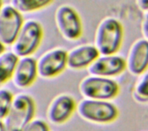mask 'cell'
Masks as SVG:
<instances>
[{"mask_svg":"<svg viewBox=\"0 0 148 131\" xmlns=\"http://www.w3.org/2000/svg\"><path fill=\"white\" fill-rule=\"evenodd\" d=\"M142 29H143V30H142V31H143V35H144L145 38L147 39V17H146L145 21H144V23H143Z\"/></svg>","mask_w":148,"mask_h":131,"instance_id":"cell-20","label":"cell"},{"mask_svg":"<svg viewBox=\"0 0 148 131\" xmlns=\"http://www.w3.org/2000/svg\"><path fill=\"white\" fill-rule=\"evenodd\" d=\"M99 56L100 53L95 46H79L67 53V66L74 70L83 69L92 63Z\"/></svg>","mask_w":148,"mask_h":131,"instance_id":"cell-13","label":"cell"},{"mask_svg":"<svg viewBox=\"0 0 148 131\" xmlns=\"http://www.w3.org/2000/svg\"><path fill=\"white\" fill-rule=\"evenodd\" d=\"M5 130V128H4V123H3V121L0 119V131Z\"/></svg>","mask_w":148,"mask_h":131,"instance_id":"cell-21","label":"cell"},{"mask_svg":"<svg viewBox=\"0 0 148 131\" xmlns=\"http://www.w3.org/2000/svg\"><path fill=\"white\" fill-rule=\"evenodd\" d=\"M75 109L74 99L67 95L56 97L49 105L48 110L49 119L56 124L66 122L73 114Z\"/></svg>","mask_w":148,"mask_h":131,"instance_id":"cell-12","label":"cell"},{"mask_svg":"<svg viewBox=\"0 0 148 131\" xmlns=\"http://www.w3.org/2000/svg\"><path fill=\"white\" fill-rule=\"evenodd\" d=\"M36 108L33 99L27 95L13 97L10 110L3 119L5 130H23L27 123L33 119Z\"/></svg>","mask_w":148,"mask_h":131,"instance_id":"cell-1","label":"cell"},{"mask_svg":"<svg viewBox=\"0 0 148 131\" xmlns=\"http://www.w3.org/2000/svg\"><path fill=\"white\" fill-rule=\"evenodd\" d=\"M139 8L144 11H147L148 0H136Z\"/></svg>","mask_w":148,"mask_h":131,"instance_id":"cell-19","label":"cell"},{"mask_svg":"<svg viewBox=\"0 0 148 131\" xmlns=\"http://www.w3.org/2000/svg\"><path fill=\"white\" fill-rule=\"evenodd\" d=\"M56 21L62 35L69 40H75L82 35V22L77 12L70 6L62 5L56 14Z\"/></svg>","mask_w":148,"mask_h":131,"instance_id":"cell-8","label":"cell"},{"mask_svg":"<svg viewBox=\"0 0 148 131\" xmlns=\"http://www.w3.org/2000/svg\"><path fill=\"white\" fill-rule=\"evenodd\" d=\"M42 37V29L40 23L34 20L23 23L14 42L13 52L18 57L31 55L38 48Z\"/></svg>","mask_w":148,"mask_h":131,"instance_id":"cell-3","label":"cell"},{"mask_svg":"<svg viewBox=\"0 0 148 131\" xmlns=\"http://www.w3.org/2000/svg\"><path fill=\"white\" fill-rule=\"evenodd\" d=\"M79 116L89 122L107 123L113 122L118 116V110L108 100L84 99L77 106Z\"/></svg>","mask_w":148,"mask_h":131,"instance_id":"cell-4","label":"cell"},{"mask_svg":"<svg viewBox=\"0 0 148 131\" xmlns=\"http://www.w3.org/2000/svg\"><path fill=\"white\" fill-rule=\"evenodd\" d=\"M123 37L121 23L113 17L104 19L98 26L95 47L101 55L115 54L121 48Z\"/></svg>","mask_w":148,"mask_h":131,"instance_id":"cell-2","label":"cell"},{"mask_svg":"<svg viewBox=\"0 0 148 131\" xmlns=\"http://www.w3.org/2000/svg\"><path fill=\"white\" fill-rule=\"evenodd\" d=\"M36 77V61L29 56L18 58L11 77L15 85L18 88L29 87L33 83Z\"/></svg>","mask_w":148,"mask_h":131,"instance_id":"cell-10","label":"cell"},{"mask_svg":"<svg viewBox=\"0 0 148 131\" xmlns=\"http://www.w3.org/2000/svg\"><path fill=\"white\" fill-rule=\"evenodd\" d=\"M88 67L90 75L108 77L122 73L127 66L123 57L111 54L99 56Z\"/></svg>","mask_w":148,"mask_h":131,"instance_id":"cell-9","label":"cell"},{"mask_svg":"<svg viewBox=\"0 0 148 131\" xmlns=\"http://www.w3.org/2000/svg\"><path fill=\"white\" fill-rule=\"evenodd\" d=\"M4 51V44L0 41V54Z\"/></svg>","mask_w":148,"mask_h":131,"instance_id":"cell-22","label":"cell"},{"mask_svg":"<svg viewBox=\"0 0 148 131\" xmlns=\"http://www.w3.org/2000/svg\"><path fill=\"white\" fill-rule=\"evenodd\" d=\"M53 0H11V6L19 12H30L49 4Z\"/></svg>","mask_w":148,"mask_h":131,"instance_id":"cell-15","label":"cell"},{"mask_svg":"<svg viewBox=\"0 0 148 131\" xmlns=\"http://www.w3.org/2000/svg\"><path fill=\"white\" fill-rule=\"evenodd\" d=\"M148 76L147 73H145L142 77L140 79V81L137 83L134 91V96L135 100L139 101L140 103H147L148 101Z\"/></svg>","mask_w":148,"mask_h":131,"instance_id":"cell-16","label":"cell"},{"mask_svg":"<svg viewBox=\"0 0 148 131\" xmlns=\"http://www.w3.org/2000/svg\"><path fill=\"white\" fill-rule=\"evenodd\" d=\"M147 63L148 42L146 38L140 39L130 49L126 66L133 75H142L147 68Z\"/></svg>","mask_w":148,"mask_h":131,"instance_id":"cell-11","label":"cell"},{"mask_svg":"<svg viewBox=\"0 0 148 131\" xmlns=\"http://www.w3.org/2000/svg\"><path fill=\"white\" fill-rule=\"evenodd\" d=\"M24 131H48V124L42 120H30L23 129Z\"/></svg>","mask_w":148,"mask_h":131,"instance_id":"cell-18","label":"cell"},{"mask_svg":"<svg viewBox=\"0 0 148 131\" xmlns=\"http://www.w3.org/2000/svg\"><path fill=\"white\" fill-rule=\"evenodd\" d=\"M2 5H3V2H2V0H0V10L2 8Z\"/></svg>","mask_w":148,"mask_h":131,"instance_id":"cell-23","label":"cell"},{"mask_svg":"<svg viewBox=\"0 0 148 131\" xmlns=\"http://www.w3.org/2000/svg\"><path fill=\"white\" fill-rule=\"evenodd\" d=\"M18 57L13 51H3L0 54V83L11 78Z\"/></svg>","mask_w":148,"mask_h":131,"instance_id":"cell-14","label":"cell"},{"mask_svg":"<svg viewBox=\"0 0 148 131\" xmlns=\"http://www.w3.org/2000/svg\"><path fill=\"white\" fill-rule=\"evenodd\" d=\"M67 67V52L62 49H54L41 56L36 62L37 75L42 78H51L60 74Z\"/></svg>","mask_w":148,"mask_h":131,"instance_id":"cell-7","label":"cell"},{"mask_svg":"<svg viewBox=\"0 0 148 131\" xmlns=\"http://www.w3.org/2000/svg\"><path fill=\"white\" fill-rule=\"evenodd\" d=\"M23 23L21 12L11 5H5L0 10V41L5 45L13 43Z\"/></svg>","mask_w":148,"mask_h":131,"instance_id":"cell-6","label":"cell"},{"mask_svg":"<svg viewBox=\"0 0 148 131\" xmlns=\"http://www.w3.org/2000/svg\"><path fill=\"white\" fill-rule=\"evenodd\" d=\"M12 99H13V96L9 90L3 89L0 90V119L1 120H3L6 117L10 110V107L11 105Z\"/></svg>","mask_w":148,"mask_h":131,"instance_id":"cell-17","label":"cell"},{"mask_svg":"<svg viewBox=\"0 0 148 131\" xmlns=\"http://www.w3.org/2000/svg\"><path fill=\"white\" fill-rule=\"evenodd\" d=\"M80 91L85 98L110 100L117 96L119 85L109 78L92 75L82 80Z\"/></svg>","mask_w":148,"mask_h":131,"instance_id":"cell-5","label":"cell"}]
</instances>
